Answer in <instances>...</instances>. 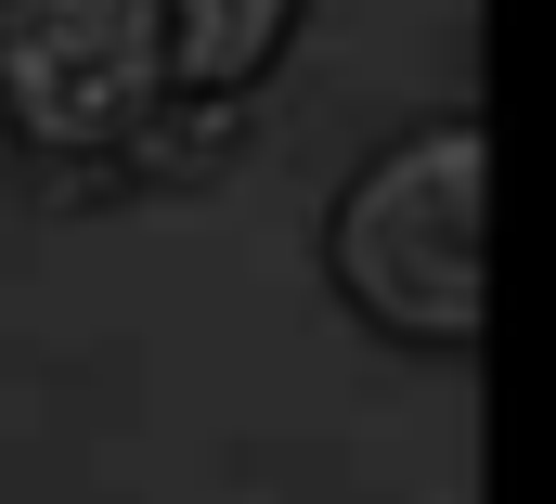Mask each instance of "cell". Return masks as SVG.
<instances>
[{"label":"cell","instance_id":"6da1fadb","mask_svg":"<svg viewBox=\"0 0 556 504\" xmlns=\"http://www.w3.org/2000/svg\"><path fill=\"white\" fill-rule=\"evenodd\" d=\"M324 259L350 285V311H376L415 350H479V272H492V129L427 117L389 155H363L337 181Z\"/></svg>","mask_w":556,"mask_h":504},{"label":"cell","instance_id":"7a4b0ae2","mask_svg":"<svg viewBox=\"0 0 556 504\" xmlns=\"http://www.w3.org/2000/svg\"><path fill=\"white\" fill-rule=\"evenodd\" d=\"M168 91L142 0H39L0 26V117L26 155H117V129Z\"/></svg>","mask_w":556,"mask_h":504},{"label":"cell","instance_id":"3957f363","mask_svg":"<svg viewBox=\"0 0 556 504\" xmlns=\"http://www.w3.org/2000/svg\"><path fill=\"white\" fill-rule=\"evenodd\" d=\"M142 13H155L168 91H260V65L298 26V0H142Z\"/></svg>","mask_w":556,"mask_h":504},{"label":"cell","instance_id":"277c9868","mask_svg":"<svg viewBox=\"0 0 556 504\" xmlns=\"http://www.w3.org/2000/svg\"><path fill=\"white\" fill-rule=\"evenodd\" d=\"M233 142H247V91H155V104L117 129V168H130V181H207Z\"/></svg>","mask_w":556,"mask_h":504},{"label":"cell","instance_id":"5b68a950","mask_svg":"<svg viewBox=\"0 0 556 504\" xmlns=\"http://www.w3.org/2000/svg\"><path fill=\"white\" fill-rule=\"evenodd\" d=\"M13 13H39V0H0V26H13Z\"/></svg>","mask_w":556,"mask_h":504}]
</instances>
